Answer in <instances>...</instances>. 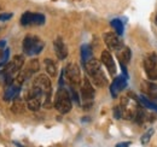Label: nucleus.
I'll return each mask as SVG.
<instances>
[{
	"label": "nucleus",
	"mask_w": 157,
	"mask_h": 147,
	"mask_svg": "<svg viewBox=\"0 0 157 147\" xmlns=\"http://www.w3.org/2000/svg\"><path fill=\"white\" fill-rule=\"evenodd\" d=\"M85 69L88 74V76L91 77V80L93 81V83L97 86V87H105L108 85V80L105 77V75L101 70V66H100V62L92 58L91 60H88L86 64H85Z\"/></svg>",
	"instance_id": "nucleus-1"
},
{
	"label": "nucleus",
	"mask_w": 157,
	"mask_h": 147,
	"mask_svg": "<svg viewBox=\"0 0 157 147\" xmlns=\"http://www.w3.org/2000/svg\"><path fill=\"white\" fill-rule=\"evenodd\" d=\"M33 85H35L44 94L42 106L46 109H50L52 106V87H51L50 78L46 75H39L34 78Z\"/></svg>",
	"instance_id": "nucleus-2"
},
{
	"label": "nucleus",
	"mask_w": 157,
	"mask_h": 147,
	"mask_svg": "<svg viewBox=\"0 0 157 147\" xmlns=\"http://www.w3.org/2000/svg\"><path fill=\"white\" fill-rule=\"evenodd\" d=\"M23 64H24V58H23V55H16L12 62H10L7 65L4 66L2 76H4L5 83H6L7 86L11 85V83L16 80L18 73H20L21 70H22V68H23Z\"/></svg>",
	"instance_id": "nucleus-3"
},
{
	"label": "nucleus",
	"mask_w": 157,
	"mask_h": 147,
	"mask_svg": "<svg viewBox=\"0 0 157 147\" xmlns=\"http://www.w3.org/2000/svg\"><path fill=\"white\" fill-rule=\"evenodd\" d=\"M22 47H23V52L25 55H29V57H33V55H39L40 52L44 50L45 43H44V41L39 36L27 35V36L24 37V40H23Z\"/></svg>",
	"instance_id": "nucleus-4"
},
{
	"label": "nucleus",
	"mask_w": 157,
	"mask_h": 147,
	"mask_svg": "<svg viewBox=\"0 0 157 147\" xmlns=\"http://www.w3.org/2000/svg\"><path fill=\"white\" fill-rule=\"evenodd\" d=\"M121 113H122V118L127 119V121H133L136 117L138 109L140 107V105L138 104L137 99H134L133 96L126 95L121 99Z\"/></svg>",
	"instance_id": "nucleus-5"
},
{
	"label": "nucleus",
	"mask_w": 157,
	"mask_h": 147,
	"mask_svg": "<svg viewBox=\"0 0 157 147\" xmlns=\"http://www.w3.org/2000/svg\"><path fill=\"white\" fill-rule=\"evenodd\" d=\"M55 107L60 113H68L73 107L70 94L64 87H59V89L57 91L55 98Z\"/></svg>",
	"instance_id": "nucleus-6"
},
{
	"label": "nucleus",
	"mask_w": 157,
	"mask_h": 147,
	"mask_svg": "<svg viewBox=\"0 0 157 147\" xmlns=\"http://www.w3.org/2000/svg\"><path fill=\"white\" fill-rule=\"evenodd\" d=\"M94 88L91 85L88 78L82 80V86H81V99L83 103V109H90L92 106V103L94 100Z\"/></svg>",
	"instance_id": "nucleus-7"
},
{
	"label": "nucleus",
	"mask_w": 157,
	"mask_h": 147,
	"mask_svg": "<svg viewBox=\"0 0 157 147\" xmlns=\"http://www.w3.org/2000/svg\"><path fill=\"white\" fill-rule=\"evenodd\" d=\"M64 73V77L67 78V81L69 82L71 88H76L81 83V74H80V69L76 64L70 63L68 64V66L63 70Z\"/></svg>",
	"instance_id": "nucleus-8"
},
{
	"label": "nucleus",
	"mask_w": 157,
	"mask_h": 147,
	"mask_svg": "<svg viewBox=\"0 0 157 147\" xmlns=\"http://www.w3.org/2000/svg\"><path fill=\"white\" fill-rule=\"evenodd\" d=\"M144 70L150 81H157V55L150 53L144 59Z\"/></svg>",
	"instance_id": "nucleus-9"
},
{
	"label": "nucleus",
	"mask_w": 157,
	"mask_h": 147,
	"mask_svg": "<svg viewBox=\"0 0 157 147\" xmlns=\"http://www.w3.org/2000/svg\"><path fill=\"white\" fill-rule=\"evenodd\" d=\"M103 40H104L105 45L108 46V48L111 50V51H116V52H117V51L123 48V42H122V40H121L120 36H118L117 34H115V33H111V32L105 33V34L103 35Z\"/></svg>",
	"instance_id": "nucleus-10"
},
{
	"label": "nucleus",
	"mask_w": 157,
	"mask_h": 147,
	"mask_svg": "<svg viewBox=\"0 0 157 147\" xmlns=\"http://www.w3.org/2000/svg\"><path fill=\"white\" fill-rule=\"evenodd\" d=\"M45 23V16L41 13H33V12H24L21 17L22 25H42Z\"/></svg>",
	"instance_id": "nucleus-11"
},
{
	"label": "nucleus",
	"mask_w": 157,
	"mask_h": 147,
	"mask_svg": "<svg viewBox=\"0 0 157 147\" xmlns=\"http://www.w3.org/2000/svg\"><path fill=\"white\" fill-rule=\"evenodd\" d=\"M126 87H127V77H124V76L115 77V80L113 81V83L110 86V93H111L113 98H117L118 93L123 91Z\"/></svg>",
	"instance_id": "nucleus-12"
},
{
	"label": "nucleus",
	"mask_w": 157,
	"mask_h": 147,
	"mask_svg": "<svg viewBox=\"0 0 157 147\" xmlns=\"http://www.w3.org/2000/svg\"><path fill=\"white\" fill-rule=\"evenodd\" d=\"M100 60L101 63L105 65V68L108 69V71L110 75H115L116 74V64H115V60L113 58L111 53L109 51H103L101 55H100Z\"/></svg>",
	"instance_id": "nucleus-13"
},
{
	"label": "nucleus",
	"mask_w": 157,
	"mask_h": 147,
	"mask_svg": "<svg viewBox=\"0 0 157 147\" xmlns=\"http://www.w3.org/2000/svg\"><path fill=\"white\" fill-rule=\"evenodd\" d=\"M53 48H55V53H56L58 59L64 60L68 57V48H67V45L64 43L62 37H57L53 41Z\"/></svg>",
	"instance_id": "nucleus-14"
},
{
	"label": "nucleus",
	"mask_w": 157,
	"mask_h": 147,
	"mask_svg": "<svg viewBox=\"0 0 157 147\" xmlns=\"http://www.w3.org/2000/svg\"><path fill=\"white\" fill-rule=\"evenodd\" d=\"M21 92V85H18L17 82H12L11 85H9L6 87V91L4 93V100L9 101V100H13L15 98L20 96Z\"/></svg>",
	"instance_id": "nucleus-15"
},
{
	"label": "nucleus",
	"mask_w": 157,
	"mask_h": 147,
	"mask_svg": "<svg viewBox=\"0 0 157 147\" xmlns=\"http://www.w3.org/2000/svg\"><path fill=\"white\" fill-rule=\"evenodd\" d=\"M141 91L147 94L149 96H151V99H156L157 100V85L152 83L151 81H143L141 82Z\"/></svg>",
	"instance_id": "nucleus-16"
},
{
	"label": "nucleus",
	"mask_w": 157,
	"mask_h": 147,
	"mask_svg": "<svg viewBox=\"0 0 157 147\" xmlns=\"http://www.w3.org/2000/svg\"><path fill=\"white\" fill-rule=\"evenodd\" d=\"M24 109H25V104H24V100L17 96L13 99V103H12V106H11V111L16 115H21L24 112Z\"/></svg>",
	"instance_id": "nucleus-17"
},
{
	"label": "nucleus",
	"mask_w": 157,
	"mask_h": 147,
	"mask_svg": "<svg viewBox=\"0 0 157 147\" xmlns=\"http://www.w3.org/2000/svg\"><path fill=\"white\" fill-rule=\"evenodd\" d=\"M93 58V52H92V48L90 45H82L81 46V59H82V63L83 65L91 60Z\"/></svg>",
	"instance_id": "nucleus-18"
},
{
	"label": "nucleus",
	"mask_w": 157,
	"mask_h": 147,
	"mask_svg": "<svg viewBox=\"0 0 157 147\" xmlns=\"http://www.w3.org/2000/svg\"><path fill=\"white\" fill-rule=\"evenodd\" d=\"M117 57L120 60V64H128L131 60V50L128 47H123L122 50L117 51Z\"/></svg>",
	"instance_id": "nucleus-19"
},
{
	"label": "nucleus",
	"mask_w": 157,
	"mask_h": 147,
	"mask_svg": "<svg viewBox=\"0 0 157 147\" xmlns=\"http://www.w3.org/2000/svg\"><path fill=\"white\" fill-rule=\"evenodd\" d=\"M44 64H45L46 71H47V74H48L51 77H56V76H57V65H56V63H55L52 59L46 58V59L44 60Z\"/></svg>",
	"instance_id": "nucleus-20"
},
{
	"label": "nucleus",
	"mask_w": 157,
	"mask_h": 147,
	"mask_svg": "<svg viewBox=\"0 0 157 147\" xmlns=\"http://www.w3.org/2000/svg\"><path fill=\"white\" fill-rule=\"evenodd\" d=\"M139 100H140V103L143 104V106H145V107H147V109H150V110L156 111L157 112V104L154 103V101H151V100H149L145 95H140V96H139Z\"/></svg>",
	"instance_id": "nucleus-21"
},
{
	"label": "nucleus",
	"mask_w": 157,
	"mask_h": 147,
	"mask_svg": "<svg viewBox=\"0 0 157 147\" xmlns=\"http://www.w3.org/2000/svg\"><path fill=\"white\" fill-rule=\"evenodd\" d=\"M111 27L115 29V32H116V34H117L118 36H121L123 34V23L121 22V19H113L111 21Z\"/></svg>",
	"instance_id": "nucleus-22"
},
{
	"label": "nucleus",
	"mask_w": 157,
	"mask_h": 147,
	"mask_svg": "<svg viewBox=\"0 0 157 147\" xmlns=\"http://www.w3.org/2000/svg\"><path fill=\"white\" fill-rule=\"evenodd\" d=\"M146 113H145V111L143 110L141 107H139L137 111V113H136V117H134V122L136 123H138V124H143L145 121H146Z\"/></svg>",
	"instance_id": "nucleus-23"
},
{
	"label": "nucleus",
	"mask_w": 157,
	"mask_h": 147,
	"mask_svg": "<svg viewBox=\"0 0 157 147\" xmlns=\"http://www.w3.org/2000/svg\"><path fill=\"white\" fill-rule=\"evenodd\" d=\"M154 133H155V130H154L152 128H150L149 130H146V131L144 133V135L141 136V139H140V142H141L143 145H147V144L150 142V140H151V138H152Z\"/></svg>",
	"instance_id": "nucleus-24"
},
{
	"label": "nucleus",
	"mask_w": 157,
	"mask_h": 147,
	"mask_svg": "<svg viewBox=\"0 0 157 147\" xmlns=\"http://www.w3.org/2000/svg\"><path fill=\"white\" fill-rule=\"evenodd\" d=\"M11 17H12V13H10V12H4V13H0V22L9 21Z\"/></svg>",
	"instance_id": "nucleus-25"
},
{
	"label": "nucleus",
	"mask_w": 157,
	"mask_h": 147,
	"mask_svg": "<svg viewBox=\"0 0 157 147\" xmlns=\"http://www.w3.org/2000/svg\"><path fill=\"white\" fill-rule=\"evenodd\" d=\"M114 116H115V118H116V119H120V118L122 117L120 105H117V106H115V107H114Z\"/></svg>",
	"instance_id": "nucleus-26"
},
{
	"label": "nucleus",
	"mask_w": 157,
	"mask_h": 147,
	"mask_svg": "<svg viewBox=\"0 0 157 147\" xmlns=\"http://www.w3.org/2000/svg\"><path fill=\"white\" fill-rule=\"evenodd\" d=\"M131 142H120L116 145V147H129Z\"/></svg>",
	"instance_id": "nucleus-27"
},
{
	"label": "nucleus",
	"mask_w": 157,
	"mask_h": 147,
	"mask_svg": "<svg viewBox=\"0 0 157 147\" xmlns=\"http://www.w3.org/2000/svg\"><path fill=\"white\" fill-rule=\"evenodd\" d=\"M5 45H6V42H5V41H0V48H4V47H5Z\"/></svg>",
	"instance_id": "nucleus-28"
},
{
	"label": "nucleus",
	"mask_w": 157,
	"mask_h": 147,
	"mask_svg": "<svg viewBox=\"0 0 157 147\" xmlns=\"http://www.w3.org/2000/svg\"><path fill=\"white\" fill-rule=\"evenodd\" d=\"M1 58H2V51H0V62H1Z\"/></svg>",
	"instance_id": "nucleus-29"
},
{
	"label": "nucleus",
	"mask_w": 157,
	"mask_h": 147,
	"mask_svg": "<svg viewBox=\"0 0 157 147\" xmlns=\"http://www.w3.org/2000/svg\"><path fill=\"white\" fill-rule=\"evenodd\" d=\"M155 23H156V25H157V13H156V17H155Z\"/></svg>",
	"instance_id": "nucleus-30"
},
{
	"label": "nucleus",
	"mask_w": 157,
	"mask_h": 147,
	"mask_svg": "<svg viewBox=\"0 0 157 147\" xmlns=\"http://www.w3.org/2000/svg\"><path fill=\"white\" fill-rule=\"evenodd\" d=\"M1 68H2V65H1V64H0V69H1Z\"/></svg>",
	"instance_id": "nucleus-31"
}]
</instances>
